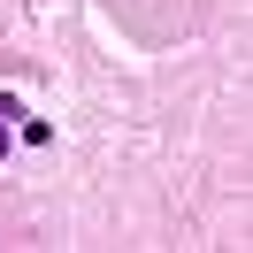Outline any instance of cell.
<instances>
[{
    "label": "cell",
    "instance_id": "cell-1",
    "mask_svg": "<svg viewBox=\"0 0 253 253\" xmlns=\"http://www.w3.org/2000/svg\"><path fill=\"white\" fill-rule=\"evenodd\" d=\"M0 154H8V130H0Z\"/></svg>",
    "mask_w": 253,
    "mask_h": 253
}]
</instances>
